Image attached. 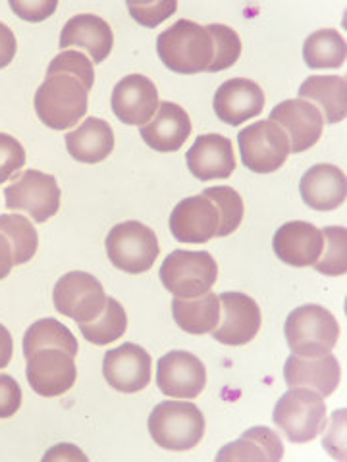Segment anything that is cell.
<instances>
[{"mask_svg":"<svg viewBox=\"0 0 347 462\" xmlns=\"http://www.w3.org/2000/svg\"><path fill=\"white\" fill-rule=\"evenodd\" d=\"M12 355H14L12 334L3 324H0V370L6 368L10 365Z\"/></svg>","mask_w":347,"mask_h":462,"instance_id":"45","label":"cell"},{"mask_svg":"<svg viewBox=\"0 0 347 462\" xmlns=\"http://www.w3.org/2000/svg\"><path fill=\"white\" fill-rule=\"evenodd\" d=\"M64 139L70 156L83 164L103 162L114 151L112 127L108 122L100 118H87Z\"/></svg>","mask_w":347,"mask_h":462,"instance_id":"25","label":"cell"},{"mask_svg":"<svg viewBox=\"0 0 347 462\" xmlns=\"http://www.w3.org/2000/svg\"><path fill=\"white\" fill-rule=\"evenodd\" d=\"M220 212L205 195L180 200L170 214V231L180 243L201 245L216 237Z\"/></svg>","mask_w":347,"mask_h":462,"instance_id":"16","label":"cell"},{"mask_svg":"<svg viewBox=\"0 0 347 462\" xmlns=\"http://www.w3.org/2000/svg\"><path fill=\"white\" fill-rule=\"evenodd\" d=\"M112 112L126 125H145L158 110L156 85L141 74L126 76L112 89Z\"/></svg>","mask_w":347,"mask_h":462,"instance_id":"17","label":"cell"},{"mask_svg":"<svg viewBox=\"0 0 347 462\" xmlns=\"http://www.w3.org/2000/svg\"><path fill=\"white\" fill-rule=\"evenodd\" d=\"M172 316L185 334H211L220 322V299L211 291L193 299L174 297Z\"/></svg>","mask_w":347,"mask_h":462,"instance_id":"27","label":"cell"},{"mask_svg":"<svg viewBox=\"0 0 347 462\" xmlns=\"http://www.w3.org/2000/svg\"><path fill=\"white\" fill-rule=\"evenodd\" d=\"M141 139L158 152H176L192 135V120L176 103H161L149 124L139 127Z\"/></svg>","mask_w":347,"mask_h":462,"instance_id":"23","label":"cell"},{"mask_svg":"<svg viewBox=\"0 0 347 462\" xmlns=\"http://www.w3.org/2000/svg\"><path fill=\"white\" fill-rule=\"evenodd\" d=\"M18 51V42L16 37H14L12 29L0 22V69H5L10 66Z\"/></svg>","mask_w":347,"mask_h":462,"instance_id":"43","label":"cell"},{"mask_svg":"<svg viewBox=\"0 0 347 462\" xmlns=\"http://www.w3.org/2000/svg\"><path fill=\"white\" fill-rule=\"evenodd\" d=\"M76 356L68 355L62 349H39L27 356L25 375L33 392L41 397H61L74 387L78 380Z\"/></svg>","mask_w":347,"mask_h":462,"instance_id":"11","label":"cell"},{"mask_svg":"<svg viewBox=\"0 0 347 462\" xmlns=\"http://www.w3.org/2000/svg\"><path fill=\"white\" fill-rule=\"evenodd\" d=\"M270 122L278 124L287 132L289 152H305L318 143L323 135L324 118L321 110L305 98H287L282 100L270 112Z\"/></svg>","mask_w":347,"mask_h":462,"instance_id":"13","label":"cell"},{"mask_svg":"<svg viewBox=\"0 0 347 462\" xmlns=\"http://www.w3.org/2000/svg\"><path fill=\"white\" fill-rule=\"evenodd\" d=\"M347 47L345 39L336 29H321L305 39L303 45V60L313 69L340 68L345 62Z\"/></svg>","mask_w":347,"mask_h":462,"instance_id":"29","label":"cell"},{"mask_svg":"<svg viewBox=\"0 0 347 462\" xmlns=\"http://www.w3.org/2000/svg\"><path fill=\"white\" fill-rule=\"evenodd\" d=\"M12 268H14V258H12L10 241L3 234H0V280L8 278Z\"/></svg>","mask_w":347,"mask_h":462,"instance_id":"46","label":"cell"},{"mask_svg":"<svg viewBox=\"0 0 347 462\" xmlns=\"http://www.w3.org/2000/svg\"><path fill=\"white\" fill-rule=\"evenodd\" d=\"M114 35L110 25L95 14H80L68 20L61 33V49L76 47L91 56L93 64L105 62L112 52Z\"/></svg>","mask_w":347,"mask_h":462,"instance_id":"24","label":"cell"},{"mask_svg":"<svg viewBox=\"0 0 347 462\" xmlns=\"http://www.w3.org/2000/svg\"><path fill=\"white\" fill-rule=\"evenodd\" d=\"M42 460H87V457L78 449V447L70 445V443H61V445H54L52 449L42 457Z\"/></svg>","mask_w":347,"mask_h":462,"instance_id":"44","label":"cell"},{"mask_svg":"<svg viewBox=\"0 0 347 462\" xmlns=\"http://www.w3.org/2000/svg\"><path fill=\"white\" fill-rule=\"evenodd\" d=\"M105 287L87 272H70L56 282L54 309L78 324L93 322L107 305Z\"/></svg>","mask_w":347,"mask_h":462,"instance_id":"10","label":"cell"},{"mask_svg":"<svg viewBox=\"0 0 347 462\" xmlns=\"http://www.w3.org/2000/svg\"><path fill=\"white\" fill-rule=\"evenodd\" d=\"M156 52L163 64L182 76L207 71L212 62V37L192 20H180L156 39Z\"/></svg>","mask_w":347,"mask_h":462,"instance_id":"1","label":"cell"},{"mask_svg":"<svg viewBox=\"0 0 347 462\" xmlns=\"http://www.w3.org/2000/svg\"><path fill=\"white\" fill-rule=\"evenodd\" d=\"M70 74L78 78L87 91L93 89L95 83V69H93V62L87 58L85 54H81L80 51H62L58 56L52 58V62L49 64L47 74Z\"/></svg>","mask_w":347,"mask_h":462,"instance_id":"35","label":"cell"},{"mask_svg":"<svg viewBox=\"0 0 347 462\" xmlns=\"http://www.w3.org/2000/svg\"><path fill=\"white\" fill-rule=\"evenodd\" d=\"M0 234L10 241L14 266H22L35 256L39 236L32 220L25 218V216L0 214Z\"/></svg>","mask_w":347,"mask_h":462,"instance_id":"30","label":"cell"},{"mask_svg":"<svg viewBox=\"0 0 347 462\" xmlns=\"http://www.w3.org/2000/svg\"><path fill=\"white\" fill-rule=\"evenodd\" d=\"M212 205L219 208L220 212V226L219 231H216V237H228L234 234V231L241 226L243 222V200L239 193L231 187H209V189L202 191Z\"/></svg>","mask_w":347,"mask_h":462,"instance_id":"33","label":"cell"},{"mask_svg":"<svg viewBox=\"0 0 347 462\" xmlns=\"http://www.w3.org/2000/svg\"><path fill=\"white\" fill-rule=\"evenodd\" d=\"M10 8L16 12V16H20L25 22L39 23L51 18L54 10L58 8L56 0H10Z\"/></svg>","mask_w":347,"mask_h":462,"instance_id":"39","label":"cell"},{"mask_svg":"<svg viewBox=\"0 0 347 462\" xmlns=\"http://www.w3.org/2000/svg\"><path fill=\"white\" fill-rule=\"evenodd\" d=\"M284 336L297 356H316L332 353L340 339L336 316L321 305H303L286 318Z\"/></svg>","mask_w":347,"mask_h":462,"instance_id":"5","label":"cell"},{"mask_svg":"<svg viewBox=\"0 0 347 462\" xmlns=\"http://www.w3.org/2000/svg\"><path fill=\"white\" fill-rule=\"evenodd\" d=\"M47 346L62 349L71 356H78L80 351L74 334L54 318H42V320H37L27 328L23 336V356H32L35 351L47 349Z\"/></svg>","mask_w":347,"mask_h":462,"instance_id":"28","label":"cell"},{"mask_svg":"<svg viewBox=\"0 0 347 462\" xmlns=\"http://www.w3.org/2000/svg\"><path fill=\"white\" fill-rule=\"evenodd\" d=\"M220 322L216 326L212 334V339H216L222 345H248L253 341L258 334L260 324H263V316H260V309L245 293L228 291L220 297Z\"/></svg>","mask_w":347,"mask_h":462,"instance_id":"14","label":"cell"},{"mask_svg":"<svg viewBox=\"0 0 347 462\" xmlns=\"http://www.w3.org/2000/svg\"><path fill=\"white\" fill-rule=\"evenodd\" d=\"M151 355L136 343H124L105 355L103 374L120 393H137L151 383Z\"/></svg>","mask_w":347,"mask_h":462,"instance_id":"15","label":"cell"},{"mask_svg":"<svg viewBox=\"0 0 347 462\" xmlns=\"http://www.w3.org/2000/svg\"><path fill=\"white\" fill-rule=\"evenodd\" d=\"M22 407V387L8 374H0V418H12Z\"/></svg>","mask_w":347,"mask_h":462,"instance_id":"40","label":"cell"},{"mask_svg":"<svg viewBox=\"0 0 347 462\" xmlns=\"http://www.w3.org/2000/svg\"><path fill=\"white\" fill-rule=\"evenodd\" d=\"M126 329H127L126 310L120 302L112 297L107 299V305L98 318H95L93 322L80 324L81 336L93 345H108L116 339H120L126 334Z\"/></svg>","mask_w":347,"mask_h":462,"instance_id":"31","label":"cell"},{"mask_svg":"<svg viewBox=\"0 0 347 462\" xmlns=\"http://www.w3.org/2000/svg\"><path fill=\"white\" fill-rule=\"evenodd\" d=\"M178 5L174 0H168V3H141V5H134L127 3V10L132 14V18L143 25V27H156L161 25L166 18H170L174 12H176Z\"/></svg>","mask_w":347,"mask_h":462,"instance_id":"37","label":"cell"},{"mask_svg":"<svg viewBox=\"0 0 347 462\" xmlns=\"http://www.w3.org/2000/svg\"><path fill=\"white\" fill-rule=\"evenodd\" d=\"M305 98L321 110L324 124H340L347 116V81L342 76H313L299 87Z\"/></svg>","mask_w":347,"mask_h":462,"instance_id":"26","label":"cell"},{"mask_svg":"<svg viewBox=\"0 0 347 462\" xmlns=\"http://www.w3.org/2000/svg\"><path fill=\"white\" fill-rule=\"evenodd\" d=\"M299 193L303 202L313 210H336L343 205L347 195L345 173L338 166L316 164L303 173Z\"/></svg>","mask_w":347,"mask_h":462,"instance_id":"22","label":"cell"},{"mask_svg":"<svg viewBox=\"0 0 347 462\" xmlns=\"http://www.w3.org/2000/svg\"><path fill=\"white\" fill-rule=\"evenodd\" d=\"M272 247L284 264L295 268L313 266L324 247L323 229L301 220L287 222L274 234Z\"/></svg>","mask_w":347,"mask_h":462,"instance_id":"19","label":"cell"},{"mask_svg":"<svg viewBox=\"0 0 347 462\" xmlns=\"http://www.w3.org/2000/svg\"><path fill=\"white\" fill-rule=\"evenodd\" d=\"M265 93L248 78H234L224 81L214 93L212 106L222 124L239 125L263 112Z\"/></svg>","mask_w":347,"mask_h":462,"instance_id":"18","label":"cell"},{"mask_svg":"<svg viewBox=\"0 0 347 462\" xmlns=\"http://www.w3.org/2000/svg\"><path fill=\"white\" fill-rule=\"evenodd\" d=\"M324 247L321 258L313 268L324 276H343L347 272V231L340 226H328L323 229Z\"/></svg>","mask_w":347,"mask_h":462,"instance_id":"32","label":"cell"},{"mask_svg":"<svg viewBox=\"0 0 347 462\" xmlns=\"http://www.w3.org/2000/svg\"><path fill=\"white\" fill-rule=\"evenodd\" d=\"M89 91L70 74H47L35 93L37 118L51 129L62 132L76 125L87 114Z\"/></svg>","mask_w":347,"mask_h":462,"instance_id":"2","label":"cell"},{"mask_svg":"<svg viewBox=\"0 0 347 462\" xmlns=\"http://www.w3.org/2000/svg\"><path fill=\"white\" fill-rule=\"evenodd\" d=\"M212 37V62L207 68L209 74L224 71L239 60L241 39L234 29L222 23H211L205 27Z\"/></svg>","mask_w":347,"mask_h":462,"instance_id":"34","label":"cell"},{"mask_svg":"<svg viewBox=\"0 0 347 462\" xmlns=\"http://www.w3.org/2000/svg\"><path fill=\"white\" fill-rule=\"evenodd\" d=\"M153 441L168 451H190L205 436V416L190 401H164L149 416Z\"/></svg>","mask_w":347,"mask_h":462,"instance_id":"3","label":"cell"},{"mask_svg":"<svg viewBox=\"0 0 347 462\" xmlns=\"http://www.w3.org/2000/svg\"><path fill=\"white\" fill-rule=\"evenodd\" d=\"M284 380L289 387H309L323 397H328L340 385L342 368L332 353L316 356L292 355L284 365Z\"/></svg>","mask_w":347,"mask_h":462,"instance_id":"20","label":"cell"},{"mask_svg":"<svg viewBox=\"0 0 347 462\" xmlns=\"http://www.w3.org/2000/svg\"><path fill=\"white\" fill-rule=\"evenodd\" d=\"M345 409L336 411L332 414V424L330 431H326V436L323 439V445L326 447V451L340 460H345Z\"/></svg>","mask_w":347,"mask_h":462,"instance_id":"41","label":"cell"},{"mask_svg":"<svg viewBox=\"0 0 347 462\" xmlns=\"http://www.w3.org/2000/svg\"><path fill=\"white\" fill-rule=\"evenodd\" d=\"M25 166L22 143L8 134H0V185L12 180Z\"/></svg>","mask_w":347,"mask_h":462,"instance_id":"36","label":"cell"},{"mask_svg":"<svg viewBox=\"0 0 347 462\" xmlns=\"http://www.w3.org/2000/svg\"><path fill=\"white\" fill-rule=\"evenodd\" d=\"M241 438L255 441L258 445V449L263 451L265 458L270 462H278L284 457L282 439L278 438V433L272 431L270 428H265V426L249 428L248 431L241 433Z\"/></svg>","mask_w":347,"mask_h":462,"instance_id":"38","label":"cell"},{"mask_svg":"<svg viewBox=\"0 0 347 462\" xmlns=\"http://www.w3.org/2000/svg\"><path fill=\"white\" fill-rule=\"evenodd\" d=\"M274 424L292 443L313 441L326 428V402L309 387H289L274 407Z\"/></svg>","mask_w":347,"mask_h":462,"instance_id":"4","label":"cell"},{"mask_svg":"<svg viewBox=\"0 0 347 462\" xmlns=\"http://www.w3.org/2000/svg\"><path fill=\"white\" fill-rule=\"evenodd\" d=\"M5 199L8 210L25 212L32 216L33 222L42 224L61 208V187L51 173L25 170L16 181L6 187Z\"/></svg>","mask_w":347,"mask_h":462,"instance_id":"9","label":"cell"},{"mask_svg":"<svg viewBox=\"0 0 347 462\" xmlns=\"http://www.w3.org/2000/svg\"><path fill=\"white\" fill-rule=\"evenodd\" d=\"M166 291L180 299H193L209 293L219 280V264L207 251H174L161 266Z\"/></svg>","mask_w":347,"mask_h":462,"instance_id":"6","label":"cell"},{"mask_svg":"<svg viewBox=\"0 0 347 462\" xmlns=\"http://www.w3.org/2000/svg\"><path fill=\"white\" fill-rule=\"evenodd\" d=\"M243 166L255 173H272L280 170L289 152V139L284 129L270 120L243 127L238 134Z\"/></svg>","mask_w":347,"mask_h":462,"instance_id":"8","label":"cell"},{"mask_svg":"<svg viewBox=\"0 0 347 462\" xmlns=\"http://www.w3.org/2000/svg\"><path fill=\"white\" fill-rule=\"evenodd\" d=\"M156 385L166 397L192 401L207 385V368L187 351H170L156 363Z\"/></svg>","mask_w":347,"mask_h":462,"instance_id":"12","label":"cell"},{"mask_svg":"<svg viewBox=\"0 0 347 462\" xmlns=\"http://www.w3.org/2000/svg\"><path fill=\"white\" fill-rule=\"evenodd\" d=\"M187 168L201 181L226 180L236 170V154L231 141L219 134L201 135L185 154Z\"/></svg>","mask_w":347,"mask_h":462,"instance_id":"21","label":"cell"},{"mask_svg":"<svg viewBox=\"0 0 347 462\" xmlns=\"http://www.w3.org/2000/svg\"><path fill=\"white\" fill-rule=\"evenodd\" d=\"M216 460L224 462V460H267L263 451L258 449V445L251 439L239 438L238 441L226 445L224 449L216 455Z\"/></svg>","mask_w":347,"mask_h":462,"instance_id":"42","label":"cell"},{"mask_svg":"<svg viewBox=\"0 0 347 462\" xmlns=\"http://www.w3.org/2000/svg\"><path fill=\"white\" fill-rule=\"evenodd\" d=\"M105 245L112 266L126 273L149 272L161 253L155 231L136 220L114 226Z\"/></svg>","mask_w":347,"mask_h":462,"instance_id":"7","label":"cell"}]
</instances>
